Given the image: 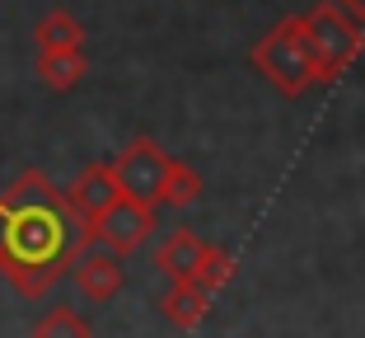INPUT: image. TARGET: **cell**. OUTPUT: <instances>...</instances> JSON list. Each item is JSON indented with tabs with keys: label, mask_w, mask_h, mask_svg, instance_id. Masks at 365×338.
<instances>
[{
	"label": "cell",
	"mask_w": 365,
	"mask_h": 338,
	"mask_svg": "<svg viewBox=\"0 0 365 338\" xmlns=\"http://www.w3.org/2000/svg\"><path fill=\"white\" fill-rule=\"evenodd\" d=\"M85 244V226L43 169H24L0 193V277L19 296H47Z\"/></svg>",
	"instance_id": "cell-1"
},
{
	"label": "cell",
	"mask_w": 365,
	"mask_h": 338,
	"mask_svg": "<svg viewBox=\"0 0 365 338\" xmlns=\"http://www.w3.org/2000/svg\"><path fill=\"white\" fill-rule=\"evenodd\" d=\"M300 33H304V47H309V56H314V76H319V85L337 80L365 47V29L337 5V0L309 5V10L300 14Z\"/></svg>",
	"instance_id": "cell-2"
},
{
	"label": "cell",
	"mask_w": 365,
	"mask_h": 338,
	"mask_svg": "<svg viewBox=\"0 0 365 338\" xmlns=\"http://www.w3.org/2000/svg\"><path fill=\"white\" fill-rule=\"evenodd\" d=\"M253 66L262 71V80H267L281 99H300L304 89L319 85L314 56H309L304 33H300V14H286V19L272 24L258 43H253Z\"/></svg>",
	"instance_id": "cell-3"
},
{
	"label": "cell",
	"mask_w": 365,
	"mask_h": 338,
	"mask_svg": "<svg viewBox=\"0 0 365 338\" xmlns=\"http://www.w3.org/2000/svg\"><path fill=\"white\" fill-rule=\"evenodd\" d=\"M155 207L150 202H136V197L118 193V202L103 212V217L89 226V244H103V249H113L118 259H127V254H136L140 244L155 235Z\"/></svg>",
	"instance_id": "cell-4"
},
{
	"label": "cell",
	"mask_w": 365,
	"mask_h": 338,
	"mask_svg": "<svg viewBox=\"0 0 365 338\" xmlns=\"http://www.w3.org/2000/svg\"><path fill=\"white\" fill-rule=\"evenodd\" d=\"M164 164H169L164 146L155 141V136H136V141H127L118 155H113V160H108V169H113V179H118V188H122L127 197L160 207V179H164Z\"/></svg>",
	"instance_id": "cell-5"
},
{
	"label": "cell",
	"mask_w": 365,
	"mask_h": 338,
	"mask_svg": "<svg viewBox=\"0 0 365 338\" xmlns=\"http://www.w3.org/2000/svg\"><path fill=\"white\" fill-rule=\"evenodd\" d=\"M61 193H66V202H71L76 221L85 226V235H89V226H94V221L118 202L122 188H118V179H113V169H108V160H94V164H85V169L76 174V184L61 188Z\"/></svg>",
	"instance_id": "cell-6"
},
{
	"label": "cell",
	"mask_w": 365,
	"mask_h": 338,
	"mask_svg": "<svg viewBox=\"0 0 365 338\" xmlns=\"http://www.w3.org/2000/svg\"><path fill=\"white\" fill-rule=\"evenodd\" d=\"M71 273H76L80 296H85V301H94V306L113 301V296L122 292V282H127L122 259L113 249H103V244H85V249L76 254V263H71Z\"/></svg>",
	"instance_id": "cell-7"
},
{
	"label": "cell",
	"mask_w": 365,
	"mask_h": 338,
	"mask_svg": "<svg viewBox=\"0 0 365 338\" xmlns=\"http://www.w3.org/2000/svg\"><path fill=\"white\" fill-rule=\"evenodd\" d=\"M202 249H206L202 235L187 230V226H178V230H169V235L160 240V249H155V268H160L169 282H187V273H192L197 259H202Z\"/></svg>",
	"instance_id": "cell-8"
},
{
	"label": "cell",
	"mask_w": 365,
	"mask_h": 338,
	"mask_svg": "<svg viewBox=\"0 0 365 338\" xmlns=\"http://www.w3.org/2000/svg\"><path fill=\"white\" fill-rule=\"evenodd\" d=\"M211 310V296L197 292L192 282H169V292L160 296V315L169 319L173 329H197Z\"/></svg>",
	"instance_id": "cell-9"
},
{
	"label": "cell",
	"mask_w": 365,
	"mask_h": 338,
	"mask_svg": "<svg viewBox=\"0 0 365 338\" xmlns=\"http://www.w3.org/2000/svg\"><path fill=\"white\" fill-rule=\"evenodd\" d=\"M33 47L38 52H71V47H85V24L71 10H47L33 29Z\"/></svg>",
	"instance_id": "cell-10"
},
{
	"label": "cell",
	"mask_w": 365,
	"mask_h": 338,
	"mask_svg": "<svg viewBox=\"0 0 365 338\" xmlns=\"http://www.w3.org/2000/svg\"><path fill=\"white\" fill-rule=\"evenodd\" d=\"M89 76V61H85V47H71V52H38V80L47 89H76L80 80Z\"/></svg>",
	"instance_id": "cell-11"
},
{
	"label": "cell",
	"mask_w": 365,
	"mask_h": 338,
	"mask_svg": "<svg viewBox=\"0 0 365 338\" xmlns=\"http://www.w3.org/2000/svg\"><path fill=\"white\" fill-rule=\"evenodd\" d=\"M202 197V174H197L187 160H173L164 164V179H160V207H192Z\"/></svg>",
	"instance_id": "cell-12"
},
{
	"label": "cell",
	"mask_w": 365,
	"mask_h": 338,
	"mask_svg": "<svg viewBox=\"0 0 365 338\" xmlns=\"http://www.w3.org/2000/svg\"><path fill=\"white\" fill-rule=\"evenodd\" d=\"M235 277V254L230 249H220V244H206L202 249V259H197V268L187 273V282L197 287V292H206V296H215L220 287Z\"/></svg>",
	"instance_id": "cell-13"
},
{
	"label": "cell",
	"mask_w": 365,
	"mask_h": 338,
	"mask_svg": "<svg viewBox=\"0 0 365 338\" xmlns=\"http://www.w3.org/2000/svg\"><path fill=\"white\" fill-rule=\"evenodd\" d=\"M33 338H94V329H89V319L80 315V310L56 306L33 324Z\"/></svg>",
	"instance_id": "cell-14"
},
{
	"label": "cell",
	"mask_w": 365,
	"mask_h": 338,
	"mask_svg": "<svg viewBox=\"0 0 365 338\" xmlns=\"http://www.w3.org/2000/svg\"><path fill=\"white\" fill-rule=\"evenodd\" d=\"M337 5H342V10H346V14H351V19L365 29V0H337Z\"/></svg>",
	"instance_id": "cell-15"
}]
</instances>
